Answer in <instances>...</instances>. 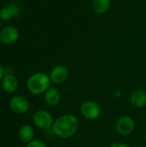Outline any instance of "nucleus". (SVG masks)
<instances>
[{
    "mask_svg": "<svg viewBox=\"0 0 146 147\" xmlns=\"http://www.w3.org/2000/svg\"><path fill=\"white\" fill-rule=\"evenodd\" d=\"M79 128V121L73 114H65L54 120L52 130L60 139L67 140L73 137Z\"/></svg>",
    "mask_w": 146,
    "mask_h": 147,
    "instance_id": "1",
    "label": "nucleus"
},
{
    "mask_svg": "<svg viewBox=\"0 0 146 147\" xmlns=\"http://www.w3.org/2000/svg\"><path fill=\"white\" fill-rule=\"evenodd\" d=\"M52 81L49 75L38 71L32 74L27 81L28 90L34 96L45 94L46 91L51 88Z\"/></svg>",
    "mask_w": 146,
    "mask_h": 147,
    "instance_id": "2",
    "label": "nucleus"
},
{
    "mask_svg": "<svg viewBox=\"0 0 146 147\" xmlns=\"http://www.w3.org/2000/svg\"><path fill=\"white\" fill-rule=\"evenodd\" d=\"M80 113L83 118L88 121H95L101 115L102 109L100 105L91 100L83 102L80 106Z\"/></svg>",
    "mask_w": 146,
    "mask_h": 147,
    "instance_id": "3",
    "label": "nucleus"
},
{
    "mask_svg": "<svg viewBox=\"0 0 146 147\" xmlns=\"http://www.w3.org/2000/svg\"><path fill=\"white\" fill-rule=\"evenodd\" d=\"M33 122L38 128L42 130H48L52 129L54 119L48 111L45 109H40L34 114Z\"/></svg>",
    "mask_w": 146,
    "mask_h": 147,
    "instance_id": "4",
    "label": "nucleus"
},
{
    "mask_svg": "<svg viewBox=\"0 0 146 147\" xmlns=\"http://www.w3.org/2000/svg\"><path fill=\"white\" fill-rule=\"evenodd\" d=\"M136 124L133 117L129 115H122L119 117L115 122V131L121 136H128L132 134L135 129Z\"/></svg>",
    "mask_w": 146,
    "mask_h": 147,
    "instance_id": "5",
    "label": "nucleus"
},
{
    "mask_svg": "<svg viewBox=\"0 0 146 147\" xmlns=\"http://www.w3.org/2000/svg\"><path fill=\"white\" fill-rule=\"evenodd\" d=\"M9 108L15 114L24 115L29 109V102L25 96L21 95H16L10 99Z\"/></svg>",
    "mask_w": 146,
    "mask_h": 147,
    "instance_id": "6",
    "label": "nucleus"
},
{
    "mask_svg": "<svg viewBox=\"0 0 146 147\" xmlns=\"http://www.w3.org/2000/svg\"><path fill=\"white\" fill-rule=\"evenodd\" d=\"M49 77L52 83L55 84H61L67 80L69 77V71L65 65H58L51 70Z\"/></svg>",
    "mask_w": 146,
    "mask_h": 147,
    "instance_id": "7",
    "label": "nucleus"
},
{
    "mask_svg": "<svg viewBox=\"0 0 146 147\" xmlns=\"http://www.w3.org/2000/svg\"><path fill=\"white\" fill-rule=\"evenodd\" d=\"M19 38V31L13 26H6L0 30V40L7 45L16 42Z\"/></svg>",
    "mask_w": 146,
    "mask_h": 147,
    "instance_id": "8",
    "label": "nucleus"
},
{
    "mask_svg": "<svg viewBox=\"0 0 146 147\" xmlns=\"http://www.w3.org/2000/svg\"><path fill=\"white\" fill-rule=\"evenodd\" d=\"M1 83H2L3 90L8 94L15 93L17 90L19 85L17 78L12 73L5 74Z\"/></svg>",
    "mask_w": 146,
    "mask_h": 147,
    "instance_id": "9",
    "label": "nucleus"
},
{
    "mask_svg": "<svg viewBox=\"0 0 146 147\" xmlns=\"http://www.w3.org/2000/svg\"><path fill=\"white\" fill-rule=\"evenodd\" d=\"M44 100L49 107H56L61 100L60 91L56 87L49 88L44 94Z\"/></svg>",
    "mask_w": 146,
    "mask_h": 147,
    "instance_id": "10",
    "label": "nucleus"
},
{
    "mask_svg": "<svg viewBox=\"0 0 146 147\" xmlns=\"http://www.w3.org/2000/svg\"><path fill=\"white\" fill-rule=\"evenodd\" d=\"M130 102L134 108H144L146 105L145 91L143 90H135L130 96Z\"/></svg>",
    "mask_w": 146,
    "mask_h": 147,
    "instance_id": "11",
    "label": "nucleus"
},
{
    "mask_svg": "<svg viewBox=\"0 0 146 147\" xmlns=\"http://www.w3.org/2000/svg\"><path fill=\"white\" fill-rule=\"evenodd\" d=\"M18 136L20 138V140H22V142L28 144L34 140V130L31 125L25 124L20 127V129L18 131Z\"/></svg>",
    "mask_w": 146,
    "mask_h": 147,
    "instance_id": "12",
    "label": "nucleus"
},
{
    "mask_svg": "<svg viewBox=\"0 0 146 147\" xmlns=\"http://www.w3.org/2000/svg\"><path fill=\"white\" fill-rule=\"evenodd\" d=\"M19 13H20V9L15 4L6 5L0 9V18L4 21H8L12 17L16 16Z\"/></svg>",
    "mask_w": 146,
    "mask_h": 147,
    "instance_id": "13",
    "label": "nucleus"
},
{
    "mask_svg": "<svg viewBox=\"0 0 146 147\" xmlns=\"http://www.w3.org/2000/svg\"><path fill=\"white\" fill-rule=\"evenodd\" d=\"M111 6V0H92L91 7L95 13L102 15L106 13Z\"/></svg>",
    "mask_w": 146,
    "mask_h": 147,
    "instance_id": "14",
    "label": "nucleus"
},
{
    "mask_svg": "<svg viewBox=\"0 0 146 147\" xmlns=\"http://www.w3.org/2000/svg\"><path fill=\"white\" fill-rule=\"evenodd\" d=\"M26 147H47L45 142L40 140H33L29 143L27 144Z\"/></svg>",
    "mask_w": 146,
    "mask_h": 147,
    "instance_id": "15",
    "label": "nucleus"
},
{
    "mask_svg": "<svg viewBox=\"0 0 146 147\" xmlns=\"http://www.w3.org/2000/svg\"><path fill=\"white\" fill-rule=\"evenodd\" d=\"M109 147H130L128 145L122 143V142H115L114 144H112Z\"/></svg>",
    "mask_w": 146,
    "mask_h": 147,
    "instance_id": "16",
    "label": "nucleus"
},
{
    "mask_svg": "<svg viewBox=\"0 0 146 147\" xmlns=\"http://www.w3.org/2000/svg\"><path fill=\"white\" fill-rule=\"evenodd\" d=\"M4 75H5V71H4V69L3 68V66L0 65V82H2V80H3V77H4Z\"/></svg>",
    "mask_w": 146,
    "mask_h": 147,
    "instance_id": "17",
    "label": "nucleus"
},
{
    "mask_svg": "<svg viewBox=\"0 0 146 147\" xmlns=\"http://www.w3.org/2000/svg\"><path fill=\"white\" fill-rule=\"evenodd\" d=\"M145 140H146V128H145Z\"/></svg>",
    "mask_w": 146,
    "mask_h": 147,
    "instance_id": "18",
    "label": "nucleus"
},
{
    "mask_svg": "<svg viewBox=\"0 0 146 147\" xmlns=\"http://www.w3.org/2000/svg\"><path fill=\"white\" fill-rule=\"evenodd\" d=\"M133 147H143V146H133Z\"/></svg>",
    "mask_w": 146,
    "mask_h": 147,
    "instance_id": "19",
    "label": "nucleus"
},
{
    "mask_svg": "<svg viewBox=\"0 0 146 147\" xmlns=\"http://www.w3.org/2000/svg\"><path fill=\"white\" fill-rule=\"evenodd\" d=\"M0 28H1V22H0Z\"/></svg>",
    "mask_w": 146,
    "mask_h": 147,
    "instance_id": "20",
    "label": "nucleus"
},
{
    "mask_svg": "<svg viewBox=\"0 0 146 147\" xmlns=\"http://www.w3.org/2000/svg\"><path fill=\"white\" fill-rule=\"evenodd\" d=\"M52 147H58V146H52Z\"/></svg>",
    "mask_w": 146,
    "mask_h": 147,
    "instance_id": "21",
    "label": "nucleus"
}]
</instances>
